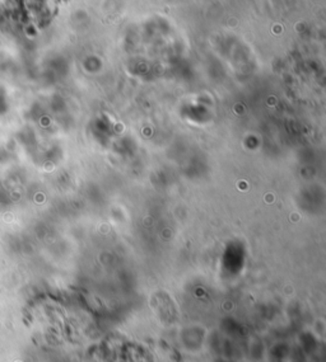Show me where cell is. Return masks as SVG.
Wrapping results in <instances>:
<instances>
[]
</instances>
